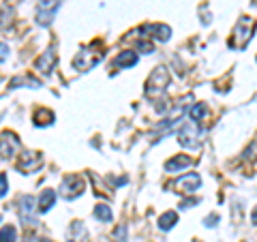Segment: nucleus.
<instances>
[{
	"label": "nucleus",
	"instance_id": "nucleus-1",
	"mask_svg": "<svg viewBox=\"0 0 257 242\" xmlns=\"http://www.w3.org/2000/svg\"><path fill=\"white\" fill-rule=\"evenodd\" d=\"M103 60V50L99 43H90V45H84L79 47L77 56L73 58V67L79 71V73H86V71H90L92 67H96Z\"/></svg>",
	"mask_w": 257,
	"mask_h": 242
},
{
	"label": "nucleus",
	"instance_id": "nucleus-2",
	"mask_svg": "<svg viewBox=\"0 0 257 242\" xmlns=\"http://www.w3.org/2000/svg\"><path fill=\"white\" fill-rule=\"evenodd\" d=\"M253 32H255V20L253 18H240L236 22L234 30H231V39H229V47L234 50H244L248 45V41L253 39Z\"/></svg>",
	"mask_w": 257,
	"mask_h": 242
},
{
	"label": "nucleus",
	"instance_id": "nucleus-3",
	"mask_svg": "<svg viewBox=\"0 0 257 242\" xmlns=\"http://www.w3.org/2000/svg\"><path fill=\"white\" fill-rule=\"evenodd\" d=\"M167 84H170V71H167V67H157L155 71L150 73L148 82H146V94L148 96H159L163 94V90L167 88Z\"/></svg>",
	"mask_w": 257,
	"mask_h": 242
},
{
	"label": "nucleus",
	"instance_id": "nucleus-4",
	"mask_svg": "<svg viewBox=\"0 0 257 242\" xmlns=\"http://www.w3.org/2000/svg\"><path fill=\"white\" fill-rule=\"evenodd\" d=\"M199 137H202V129H199V123H195V120H191V118L180 127V131H178L180 146L189 148V150L199 146Z\"/></svg>",
	"mask_w": 257,
	"mask_h": 242
},
{
	"label": "nucleus",
	"instance_id": "nucleus-5",
	"mask_svg": "<svg viewBox=\"0 0 257 242\" xmlns=\"http://www.w3.org/2000/svg\"><path fill=\"white\" fill-rule=\"evenodd\" d=\"M62 0H39L37 3V22L41 26H50L56 18V11L60 9Z\"/></svg>",
	"mask_w": 257,
	"mask_h": 242
},
{
	"label": "nucleus",
	"instance_id": "nucleus-6",
	"mask_svg": "<svg viewBox=\"0 0 257 242\" xmlns=\"http://www.w3.org/2000/svg\"><path fill=\"white\" fill-rule=\"evenodd\" d=\"M82 191H84V180L79 176H67L60 184V195L64 199H73L77 195H82Z\"/></svg>",
	"mask_w": 257,
	"mask_h": 242
},
{
	"label": "nucleus",
	"instance_id": "nucleus-7",
	"mask_svg": "<svg viewBox=\"0 0 257 242\" xmlns=\"http://www.w3.org/2000/svg\"><path fill=\"white\" fill-rule=\"evenodd\" d=\"M18 150H20L18 135L11 133V131L0 133V157H3V159H11V157H15V152H18Z\"/></svg>",
	"mask_w": 257,
	"mask_h": 242
},
{
	"label": "nucleus",
	"instance_id": "nucleus-8",
	"mask_svg": "<svg viewBox=\"0 0 257 242\" xmlns=\"http://www.w3.org/2000/svg\"><path fill=\"white\" fill-rule=\"evenodd\" d=\"M20 221L24 223V227H32L37 225V219H35V197L32 195H24L20 199Z\"/></svg>",
	"mask_w": 257,
	"mask_h": 242
},
{
	"label": "nucleus",
	"instance_id": "nucleus-9",
	"mask_svg": "<svg viewBox=\"0 0 257 242\" xmlns=\"http://www.w3.org/2000/svg\"><path fill=\"white\" fill-rule=\"evenodd\" d=\"M199 184H202L199 174H184L176 180V189H178L180 193H195L199 189Z\"/></svg>",
	"mask_w": 257,
	"mask_h": 242
},
{
	"label": "nucleus",
	"instance_id": "nucleus-10",
	"mask_svg": "<svg viewBox=\"0 0 257 242\" xmlns=\"http://www.w3.org/2000/svg\"><path fill=\"white\" fill-rule=\"evenodd\" d=\"M56 60H58V56H56V54H54V50L50 47V50H45V52H43V54L37 58L35 67H37L39 73L50 75V73H52V69H54V64H56Z\"/></svg>",
	"mask_w": 257,
	"mask_h": 242
},
{
	"label": "nucleus",
	"instance_id": "nucleus-11",
	"mask_svg": "<svg viewBox=\"0 0 257 242\" xmlns=\"http://www.w3.org/2000/svg\"><path fill=\"white\" fill-rule=\"evenodd\" d=\"M41 163H43V157L39 152H24L18 163V169L20 172H32V169L41 167Z\"/></svg>",
	"mask_w": 257,
	"mask_h": 242
},
{
	"label": "nucleus",
	"instance_id": "nucleus-12",
	"mask_svg": "<svg viewBox=\"0 0 257 242\" xmlns=\"http://www.w3.org/2000/svg\"><path fill=\"white\" fill-rule=\"evenodd\" d=\"M193 165V159L187 157V155H178V157H172L170 161H165V172L170 174H176L180 172V169H187Z\"/></svg>",
	"mask_w": 257,
	"mask_h": 242
},
{
	"label": "nucleus",
	"instance_id": "nucleus-13",
	"mask_svg": "<svg viewBox=\"0 0 257 242\" xmlns=\"http://www.w3.org/2000/svg\"><path fill=\"white\" fill-rule=\"evenodd\" d=\"M146 35H150L152 39H157V41H167L172 35L170 26H163V24H150V26H144L142 28Z\"/></svg>",
	"mask_w": 257,
	"mask_h": 242
},
{
	"label": "nucleus",
	"instance_id": "nucleus-14",
	"mask_svg": "<svg viewBox=\"0 0 257 242\" xmlns=\"http://www.w3.org/2000/svg\"><path fill=\"white\" fill-rule=\"evenodd\" d=\"M138 64V54L135 52H120L116 58H114V67H122V69H128V67H135Z\"/></svg>",
	"mask_w": 257,
	"mask_h": 242
},
{
	"label": "nucleus",
	"instance_id": "nucleus-15",
	"mask_svg": "<svg viewBox=\"0 0 257 242\" xmlns=\"http://www.w3.org/2000/svg\"><path fill=\"white\" fill-rule=\"evenodd\" d=\"M54 204H56V191L45 189L41 193V197H39V208H37V210L39 212H50L54 208Z\"/></svg>",
	"mask_w": 257,
	"mask_h": 242
},
{
	"label": "nucleus",
	"instance_id": "nucleus-16",
	"mask_svg": "<svg viewBox=\"0 0 257 242\" xmlns=\"http://www.w3.org/2000/svg\"><path fill=\"white\" fill-rule=\"evenodd\" d=\"M176 223H178V214H176L174 210H170V212H163V214L159 216V227L163 229V231H170Z\"/></svg>",
	"mask_w": 257,
	"mask_h": 242
},
{
	"label": "nucleus",
	"instance_id": "nucleus-17",
	"mask_svg": "<svg viewBox=\"0 0 257 242\" xmlns=\"http://www.w3.org/2000/svg\"><path fill=\"white\" fill-rule=\"evenodd\" d=\"M20 86L39 88V86H41V82H39V79H35V77H30V75H18V77H13L11 84H9V88H20Z\"/></svg>",
	"mask_w": 257,
	"mask_h": 242
},
{
	"label": "nucleus",
	"instance_id": "nucleus-18",
	"mask_svg": "<svg viewBox=\"0 0 257 242\" xmlns=\"http://www.w3.org/2000/svg\"><path fill=\"white\" fill-rule=\"evenodd\" d=\"M54 123V114L50 109H39L37 114H35V125L37 127H47V125H52Z\"/></svg>",
	"mask_w": 257,
	"mask_h": 242
},
{
	"label": "nucleus",
	"instance_id": "nucleus-19",
	"mask_svg": "<svg viewBox=\"0 0 257 242\" xmlns=\"http://www.w3.org/2000/svg\"><path fill=\"white\" fill-rule=\"evenodd\" d=\"M94 216H96L99 221H103V223H109L111 219H114V214H111V208L105 206V204L94 206Z\"/></svg>",
	"mask_w": 257,
	"mask_h": 242
},
{
	"label": "nucleus",
	"instance_id": "nucleus-20",
	"mask_svg": "<svg viewBox=\"0 0 257 242\" xmlns=\"http://www.w3.org/2000/svg\"><path fill=\"white\" fill-rule=\"evenodd\" d=\"M0 242H18V229L13 225H5L0 229Z\"/></svg>",
	"mask_w": 257,
	"mask_h": 242
},
{
	"label": "nucleus",
	"instance_id": "nucleus-21",
	"mask_svg": "<svg viewBox=\"0 0 257 242\" xmlns=\"http://www.w3.org/2000/svg\"><path fill=\"white\" fill-rule=\"evenodd\" d=\"M206 114H208V109H206L204 103H197V105H193L189 109V116H191V120H195V123H202L206 118Z\"/></svg>",
	"mask_w": 257,
	"mask_h": 242
},
{
	"label": "nucleus",
	"instance_id": "nucleus-22",
	"mask_svg": "<svg viewBox=\"0 0 257 242\" xmlns=\"http://www.w3.org/2000/svg\"><path fill=\"white\" fill-rule=\"evenodd\" d=\"M7 191H9V178L5 174H0V197H5Z\"/></svg>",
	"mask_w": 257,
	"mask_h": 242
},
{
	"label": "nucleus",
	"instance_id": "nucleus-23",
	"mask_svg": "<svg viewBox=\"0 0 257 242\" xmlns=\"http://www.w3.org/2000/svg\"><path fill=\"white\" fill-rule=\"evenodd\" d=\"M9 58V45L7 43H0V62Z\"/></svg>",
	"mask_w": 257,
	"mask_h": 242
},
{
	"label": "nucleus",
	"instance_id": "nucleus-24",
	"mask_svg": "<svg viewBox=\"0 0 257 242\" xmlns=\"http://www.w3.org/2000/svg\"><path fill=\"white\" fill-rule=\"evenodd\" d=\"M204 223L208 225V227H212V225H210V223H219V216H216V214H210V216H208V219H206Z\"/></svg>",
	"mask_w": 257,
	"mask_h": 242
},
{
	"label": "nucleus",
	"instance_id": "nucleus-25",
	"mask_svg": "<svg viewBox=\"0 0 257 242\" xmlns=\"http://www.w3.org/2000/svg\"><path fill=\"white\" fill-rule=\"evenodd\" d=\"M24 242H50V240H41V238H35V236H28Z\"/></svg>",
	"mask_w": 257,
	"mask_h": 242
},
{
	"label": "nucleus",
	"instance_id": "nucleus-26",
	"mask_svg": "<svg viewBox=\"0 0 257 242\" xmlns=\"http://www.w3.org/2000/svg\"><path fill=\"white\" fill-rule=\"evenodd\" d=\"M251 221H253V225H257V208L251 212Z\"/></svg>",
	"mask_w": 257,
	"mask_h": 242
},
{
	"label": "nucleus",
	"instance_id": "nucleus-27",
	"mask_svg": "<svg viewBox=\"0 0 257 242\" xmlns=\"http://www.w3.org/2000/svg\"><path fill=\"white\" fill-rule=\"evenodd\" d=\"M0 221H3V214H0Z\"/></svg>",
	"mask_w": 257,
	"mask_h": 242
}]
</instances>
